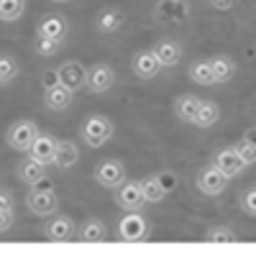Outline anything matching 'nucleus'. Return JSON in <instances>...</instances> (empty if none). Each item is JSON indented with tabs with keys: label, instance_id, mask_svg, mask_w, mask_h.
<instances>
[{
	"label": "nucleus",
	"instance_id": "obj_1",
	"mask_svg": "<svg viewBox=\"0 0 256 256\" xmlns=\"http://www.w3.org/2000/svg\"><path fill=\"white\" fill-rule=\"evenodd\" d=\"M116 134V126L108 116L102 113H92L82 120L80 126V138L84 141V146L88 148H102L105 144H108Z\"/></svg>",
	"mask_w": 256,
	"mask_h": 256
},
{
	"label": "nucleus",
	"instance_id": "obj_2",
	"mask_svg": "<svg viewBox=\"0 0 256 256\" xmlns=\"http://www.w3.org/2000/svg\"><path fill=\"white\" fill-rule=\"evenodd\" d=\"M26 208H28V212H34L38 218H49L59 210V195L49 184L41 182L26 192Z\"/></svg>",
	"mask_w": 256,
	"mask_h": 256
},
{
	"label": "nucleus",
	"instance_id": "obj_3",
	"mask_svg": "<svg viewBox=\"0 0 256 256\" xmlns=\"http://www.w3.org/2000/svg\"><path fill=\"white\" fill-rule=\"evenodd\" d=\"M116 233L126 244H138V241L148 238V220L141 210H126V216L116 226Z\"/></svg>",
	"mask_w": 256,
	"mask_h": 256
},
{
	"label": "nucleus",
	"instance_id": "obj_4",
	"mask_svg": "<svg viewBox=\"0 0 256 256\" xmlns=\"http://www.w3.org/2000/svg\"><path fill=\"white\" fill-rule=\"evenodd\" d=\"M228 182H230V177L226 174V172H220V169L216 166V164H205L200 172H198V177H195V184H198V190L202 192V195H208V198H216V195H220V192L228 187Z\"/></svg>",
	"mask_w": 256,
	"mask_h": 256
},
{
	"label": "nucleus",
	"instance_id": "obj_5",
	"mask_svg": "<svg viewBox=\"0 0 256 256\" xmlns=\"http://www.w3.org/2000/svg\"><path fill=\"white\" fill-rule=\"evenodd\" d=\"M36 136H38V128H36L34 120H16L6 131V144L13 148V152L28 154V148H31Z\"/></svg>",
	"mask_w": 256,
	"mask_h": 256
},
{
	"label": "nucleus",
	"instance_id": "obj_6",
	"mask_svg": "<svg viewBox=\"0 0 256 256\" xmlns=\"http://www.w3.org/2000/svg\"><path fill=\"white\" fill-rule=\"evenodd\" d=\"M95 182L105 190H116L118 184L126 182V166L120 159H100L95 164V172H92Z\"/></svg>",
	"mask_w": 256,
	"mask_h": 256
},
{
	"label": "nucleus",
	"instance_id": "obj_7",
	"mask_svg": "<svg viewBox=\"0 0 256 256\" xmlns=\"http://www.w3.org/2000/svg\"><path fill=\"white\" fill-rule=\"evenodd\" d=\"M113 192H116V205L120 210H144V205H146L144 190H141V180H126Z\"/></svg>",
	"mask_w": 256,
	"mask_h": 256
},
{
	"label": "nucleus",
	"instance_id": "obj_8",
	"mask_svg": "<svg viewBox=\"0 0 256 256\" xmlns=\"http://www.w3.org/2000/svg\"><path fill=\"white\" fill-rule=\"evenodd\" d=\"M77 236V226L70 216H49L46 226H44V238L52 241V244H64V241H72Z\"/></svg>",
	"mask_w": 256,
	"mask_h": 256
},
{
	"label": "nucleus",
	"instance_id": "obj_9",
	"mask_svg": "<svg viewBox=\"0 0 256 256\" xmlns=\"http://www.w3.org/2000/svg\"><path fill=\"white\" fill-rule=\"evenodd\" d=\"M113 84H116V70L110 67V64L98 62L88 70V84H84V88H88L90 92L102 95V92H108Z\"/></svg>",
	"mask_w": 256,
	"mask_h": 256
},
{
	"label": "nucleus",
	"instance_id": "obj_10",
	"mask_svg": "<svg viewBox=\"0 0 256 256\" xmlns=\"http://www.w3.org/2000/svg\"><path fill=\"white\" fill-rule=\"evenodd\" d=\"M212 164H216L220 172H226L230 180L238 177V174H244V169H246V162L238 156L236 146H220L218 152L212 154Z\"/></svg>",
	"mask_w": 256,
	"mask_h": 256
},
{
	"label": "nucleus",
	"instance_id": "obj_11",
	"mask_svg": "<svg viewBox=\"0 0 256 256\" xmlns=\"http://www.w3.org/2000/svg\"><path fill=\"white\" fill-rule=\"evenodd\" d=\"M131 70L138 80H154L159 72H162V62L156 56L154 49H141L134 54V62H131Z\"/></svg>",
	"mask_w": 256,
	"mask_h": 256
},
{
	"label": "nucleus",
	"instance_id": "obj_12",
	"mask_svg": "<svg viewBox=\"0 0 256 256\" xmlns=\"http://www.w3.org/2000/svg\"><path fill=\"white\" fill-rule=\"evenodd\" d=\"M16 177L20 184H26V187H36L46 180V169L41 162H36L34 156H26V159H20L16 164Z\"/></svg>",
	"mask_w": 256,
	"mask_h": 256
},
{
	"label": "nucleus",
	"instance_id": "obj_13",
	"mask_svg": "<svg viewBox=\"0 0 256 256\" xmlns=\"http://www.w3.org/2000/svg\"><path fill=\"white\" fill-rule=\"evenodd\" d=\"M56 74H59V82L67 84L70 90H80V88H84V84H88V70H84L77 59H70V62L59 64Z\"/></svg>",
	"mask_w": 256,
	"mask_h": 256
},
{
	"label": "nucleus",
	"instance_id": "obj_14",
	"mask_svg": "<svg viewBox=\"0 0 256 256\" xmlns=\"http://www.w3.org/2000/svg\"><path fill=\"white\" fill-rule=\"evenodd\" d=\"M56 141H59L56 136H52V134H41V131H38V136L34 138V144H31V148H28V156H34L36 162H41L44 166L54 164Z\"/></svg>",
	"mask_w": 256,
	"mask_h": 256
},
{
	"label": "nucleus",
	"instance_id": "obj_15",
	"mask_svg": "<svg viewBox=\"0 0 256 256\" xmlns=\"http://www.w3.org/2000/svg\"><path fill=\"white\" fill-rule=\"evenodd\" d=\"M36 36H46L54 41H64L67 38V20L56 13H46L44 18L36 24Z\"/></svg>",
	"mask_w": 256,
	"mask_h": 256
},
{
	"label": "nucleus",
	"instance_id": "obj_16",
	"mask_svg": "<svg viewBox=\"0 0 256 256\" xmlns=\"http://www.w3.org/2000/svg\"><path fill=\"white\" fill-rule=\"evenodd\" d=\"M154 52H156V56H159V62H162V70H164V67H166V70L177 67V64L182 62V56H184L182 44H180V41H174V38H162V41H156Z\"/></svg>",
	"mask_w": 256,
	"mask_h": 256
},
{
	"label": "nucleus",
	"instance_id": "obj_17",
	"mask_svg": "<svg viewBox=\"0 0 256 256\" xmlns=\"http://www.w3.org/2000/svg\"><path fill=\"white\" fill-rule=\"evenodd\" d=\"M74 100V90H70L67 84H54V88H44V105L49 110H67Z\"/></svg>",
	"mask_w": 256,
	"mask_h": 256
},
{
	"label": "nucleus",
	"instance_id": "obj_18",
	"mask_svg": "<svg viewBox=\"0 0 256 256\" xmlns=\"http://www.w3.org/2000/svg\"><path fill=\"white\" fill-rule=\"evenodd\" d=\"M77 162H80L77 144L70 141V138H59L56 141V154H54V166L62 169V172H67V169H72Z\"/></svg>",
	"mask_w": 256,
	"mask_h": 256
},
{
	"label": "nucleus",
	"instance_id": "obj_19",
	"mask_svg": "<svg viewBox=\"0 0 256 256\" xmlns=\"http://www.w3.org/2000/svg\"><path fill=\"white\" fill-rule=\"evenodd\" d=\"M123 20H126V16H123V10L120 8H102L98 16H95V28L100 31V34H116L120 26H123Z\"/></svg>",
	"mask_w": 256,
	"mask_h": 256
},
{
	"label": "nucleus",
	"instance_id": "obj_20",
	"mask_svg": "<svg viewBox=\"0 0 256 256\" xmlns=\"http://www.w3.org/2000/svg\"><path fill=\"white\" fill-rule=\"evenodd\" d=\"M156 18L162 24H182L187 18V6L182 0H162L156 6Z\"/></svg>",
	"mask_w": 256,
	"mask_h": 256
},
{
	"label": "nucleus",
	"instance_id": "obj_21",
	"mask_svg": "<svg viewBox=\"0 0 256 256\" xmlns=\"http://www.w3.org/2000/svg\"><path fill=\"white\" fill-rule=\"evenodd\" d=\"M210 70H212L216 84H226V82L233 80V74H236V62H233L228 54H216L210 59Z\"/></svg>",
	"mask_w": 256,
	"mask_h": 256
},
{
	"label": "nucleus",
	"instance_id": "obj_22",
	"mask_svg": "<svg viewBox=\"0 0 256 256\" xmlns=\"http://www.w3.org/2000/svg\"><path fill=\"white\" fill-rule=\"evenodd\" d=\"M105 236H108V228H105V223L98 220V218L82 220V226L77 228V238L84 241V244H100V241H105Z\"/></svg>",
	"mask_w": 256,
	"mask_h": 256
},
{
	"label": "nucleus",
	"instance_id": "obj_23",
	"mask_svg": "<svg viewBox=\"0 0 256 256\" xmlns=\"http://www.w3.org/2000/svg\"><path fill=\"white\" fill-rule=\"evenodd\" d=\"M200 95H192V92H184L174 100V116L184 123H192L198 116V108H200Z\"/></svg>",
	"mask_w": 256,
	"mask_h": 256
},
{
	"label": "nucleus",
	"instance_id": "obj_24",
	"mask_svg": "<svg viewBox=\"0 0 256 256\" xmlns=\"http://www.w3.org/2000/svg\"><path fill=\"white\" fill-rule=\"evenodd\" d=\"M220 120V105L216 100H200V108H198V116L192 120V126L198 128H212Z\"/></svg>",
	"mask_w": 256,
	"mask_h": 256
},
{
	"label": "nucleus",
	"instance_id": "obj_25",
	"mask_svg": "<svg viewBox=\"0 0 256 256\" xmlns=\"http://www.w3.org/2000/svg\"><path fill=\"white\" fill-rule=\"evenodd\" d=\"M190 80L200 84V88H210V84H216V80H212V70H210V59H195L190 64L187 70Z\"/></svg>",
	"mask_w": 256,
	"mask_h": 256
},
{
	"label": "nucleus",
	"instance_id": "obj_26",
	"mask_svg": "<svg viewBox=\"0 0 256 256\" xmlns=\"http://www.w3.org/2000/svg\"><path fill=\"white\" fill-rule=\"evenodd\" d=\"M26 0H0V20L6 24H16V20L24 18L26 13Z\"/></svg>",
	"mask_w": 256,
	"mask_h": 256
},
{
	"label": "nucleus",
	"instance_id": "obj_27",
	"mask_svg": "<svg viewBox=\"0 0 256 256\" xmlns=\"http://www.w3.org/2000/svg\"><path fill=\"white\" fill-rule=\"evenodd\" d=\"M141 190H144V198H146V202H162L164 200V187H162V182H159V177L156 174H148V177H144L141 180Z\"/></svg>",
	"mask_w": 256,
	"mask_h": 256
},
{
	"label": "nucleus",
	"instance_id": "obj_28",
	"mask_svg": "<svg viewBox=\"0 0 256 256\" xmlns=\"http://www.w3.org/2000/svg\"><path fill=\"white\" fill-rule=\"evenodd\" d=\"M205 241L210 244H233V241H238L236 236V230L228 228V226H212L205 230Z\"/></svg>",
	"mask_w": 256,
	"mask_h": 256
},
{
	"label": "nucleus",
	"instance_id": "obj_29",
	"mask_svg": "<svg viewBox=\"0 0 256 256\" xmlns=\"http://www.w3.org/2000/svg\"><path fill=\"white\" fill-rule=\"evenodd\" d=\"M18 59L10 54H0V84H10L18 77Z\"/></svg>",
	"mask_w": 256,
	"mask_h": 256
},
{
	"label": "nucleus",
	"instance_id": "obj_30",
	"mask_svg": "<svg viewBox=\"0 0 256 256\" xmlns=\"http://www.w3.org/2000/svg\"><path fill=\"white\" fill-rule=\"evenodd\" d=\"M59 46H62V41H54V38H46V36H36V41H34V52L38 54V56H54L56 52H59Z\"/></svg>",
	"mask_w": 256,
	"mask_h": 256
},
{
	"label": "nucleus",
	"instance_id": "obj_31",
	"mask_svg": "<svg viewBox=\"0 0 256 256\" xmlns=\"http://www.w3.org/2000/svg\"><path fill=\"white\" fill-rule=\"evenodd\" d=\"M241 208L246 216H256V184H251L241 192Z\"/></svg>",
	"mask_w": 256,
	"mask_h": 256
},
{
	"label": "nucleus",
	"instance_id": "obj_32",
	"mask_svg": "<svg viewBox=\"0 0 256 256\" xmlns=\"http://www.w3.org/2000/svg\"><path fill=\"white\" fill-rule=\"evenodd\" d=\"M236 152H238V156L246 162V166H251V164H256V146L254 144H248V141H238L236 144Z\"/></svg>",
	"mask_w": 256,
	"mask_h": 256
},
{
	"label": "nucleus",
	"instance_id": "obj_33",
	"mask_svg": "<svg viewBox=\"0 0 256 256\" xmlns=\"http://www.w3.org/2000/svg\"><path fill=\"white\" fill-rule=\"evenodd\" d=\"M156 177H159V182H162L164 192H172V190H177V187H180V177H177L174 172H159Z\"/></svg>",
	"mask_w": 256,
	"mask_h": 256
},
{
	"label": "nucleus",
	"instance_id": "obj_34",
	"mask_svg": "<svg viewBox=\"0 0 256 256\" xmlns=\"http://www.w3.org/2000/svg\"><path fill=\"white\" fill-rule=\"evenodd\" d=\"M13 223H16V212L13 210H0V233L10 230Z\"/></svg>",
	"mask_w": 256,
	"mask_h": 256
},
{
	"label": "nucleus",
	"instance_id": "obj_35",
	"mask_svg": "<svg viewBox=\"0 0 256 256\" xmlns=\"http://www.w3.org/2000/svg\"><path fill=\"white\" fill-rule=\"evenodd\" d=\"M16 200H13V192L6 190V187H0V210H13Z\"/></svg>",
	"mask_w": 256,
	"mask_h": 256
},
{
	"label": "nucleus",
	"instance_id": "obj_36",
	"mask_svg": "<svg viewBox=\"0 0 256 256\" xmlns=\"http://www.w3.org/2000/svg\"><path fill=\"white\" fill-rule=\"evenodd\" d=\"M41 84H44V88H54V84H59V74H56V70L41 74Z\"/></svg>",
	"mask_w": 256,
	"mask_h": 256
},
{
	"label": "nucleus",
	"instance_id": "obj_37",
	"mask_svg": "<svg viewBox=\"0 0 256 256\" xmlns=\"http://www.w3.org/2000/svg\"><path fill=\"white\" fill-rule=\"evenodd\" d=\"M210 6L218 8V10H230L233 6H236V0H210Z\"/></svg>",
	"mask_w": 256,
	"mask_h": 256
},
{
	"label": "nucleus",
	"instance_id": "obj_38",
	"mask_svg": "<svg viewBox=\"0 0 256 256\" xmlns=\"http://www.w3.org/2000/svg\"><path fill=\"white\" fill-rule=\"evenodd\" d=\"M244 141L256 146V128H246V131H244Z\"/></svg>",
	"mask_w": 256,
	"mask_h": 256
},
{
	"label": "nucleus",
	"instance_id": "obj_39",
	"mask_svg": "<svg viewBox=\"0 0 256 256\" xmlns=\"http://www.w3.org/2000/svg\"><path fill=\"white\" fill-rule=\"evenodd\" d=\"M52 3H70V0H52Z\"/></svg>",
	"mask_w": 256,
	"mask_h": 256
}]
</instances>
